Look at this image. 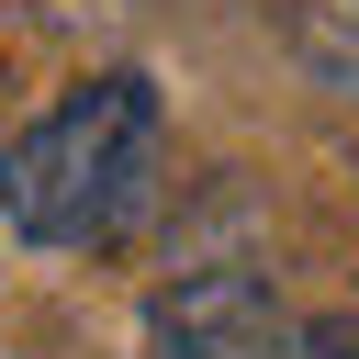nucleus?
I'll return each mask as SVG.
<instances>
[{"instance_id": "1", "label": "nucleus", "mask_w": 359, "mask_h": 359, "mask_svg": "<svg viewBox=\"0 0 359 359\" xmlns=\"http://www.w3.org/2000/svg\"><path fill=\"white\" fill-rule=\"evenodd\" d=\"M157 90L135 67H90L79 90H56L11 146H0V213L11 236L79 258V247H112L146 191H157Z\"/></svg>"}, {"instance_id": "2", "label": "nucleus", "mask_w": 359, "mask_h": 359, "mask_svg": "<svg viewBox=\"0 0 359 359\" xmlns=\"http://www.w3.org/2000/svg\"><path fill=\"white\" fill-rule=\"evenodd\" d=\"M146 348L157 359H292V314L258 269L213 258V269H180L146 303Z\"/></svg>"}]
</instances>
